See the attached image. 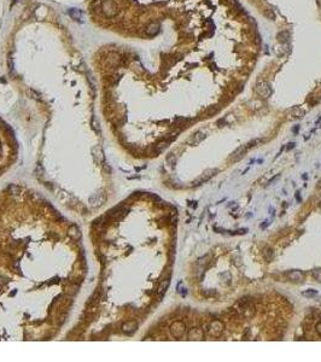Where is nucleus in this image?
Listing matches in <instances>:
<instances>
[{"label": "nucleus", "instance_id": "1", "mask_svg": "<svg viewBox=\"0 0 321 362\" xmlns=\"http://www.w3.org/2000/svg\"><path fill=\"white\" fill-rule=\"evenodd\" d=\"M121 64H122V57L117 52H110L105 58L104 65L108 70H116L117 68H119Z\"/></svg>", "mask_w": 321, "mask_h": 362}, {"label": "nucleus", "instance_id": "2", "mask_svg": "<svg viewBox=\"0 0 321 362\" xmlns=\"http://www.w3.org/2000/svg\"><path fill=\"white\" fill-rule=\"evenodd\" d=\"M101 12L108 17H115L119 15V6L112 0L101 1Z\"/></svg>", "mask_w": 321, "mask_h": 362}, {"label": "nucleus", "instance_id": "3", "mask_svg": "<svg viewBox=\"0 0 321 362\" xmlns=\"http://www.w3.org/2000/svg\"><path fill=\"white\" fill-rule=\"evenodd\" d=\"M223 330H225V325L219 320L211 321L209 326H208V333L212 335V337H220L222 335V332H223Z\"/></svg>", "mask_w": 321, "mask_h": 362}, {"label": "nucleus", "instance_id": "4", "mask_svg": "<svg viewBox=\"0 0 321 362\" xmlns=\"http://www.w3.org/2000/svg\"><path fill=\"white\" fill-rule=\"evenodd\" d=\"M256 93L262 98H269L270 94H272V87L266 81L260 82V83H257L256 86Z\"/></svg>", "mask_w": 321, "mask_h": 362}, {"label": "nucleus", "instance_id": "5", "mask_svg": "<svg viewBox=\"0 0 321 362\" xmlns=\"http://www.w3.org/2000/svg\"><path fill=\"white\" fill-rule=\"evenodd\" d=\"M219 173V170L217 169H208V170H205V172L203 173L202 175L197 179V180L193 181V185L194 186H198V185H201V183H203V182H205V181L210 180L212 176H215L216 174Z\"/></svg>", "mask_w": 321, "mask_h": 362}, {"label": "nucleus", "instance_id": "6", "mask_svg": "<svg viewBox=\"0 0 321 362\" xmlns=\"http://www.w3.org/2000/svg\"><path fill=\"white\" fill-rule=\"evenodd\" d=\"M170 331L175 338H180L185 333V324L181 321H175V322H173V325L170 326Z\"/></svg>", "mask_w": 321, "mask_h": 362}, {"label": "nucleus", "instance_id": "7", "mask_svg": "<svg viewBox=\"0 0 321 362\" xmlns=\"http://www.w3.org/2000/svg\"><path fill=\"white\" fill-rule=\"evenodd\" d=\"M249 149H250L249 145H243V146L238 147V149L232 154V156H231V161H238V159H240V158L244 156V154H246V151H248Z\"/></svg>", "mask_w": 321, "mask_h": 362}, {"label": "nucleus", "instance_id": "8", "mask_svg": "<svg viewBox=\"0 0 321 362\" xmlns=\"http://www.w3.org/2000/svg\"><path fill=\"white\" fill-rule=\"evenodd\" d=\"M159 28H161V26L158 22H151L145 29V34L147 36H156L159 33Z\"/></svg>", "mask_w": 321, "mask_h": 362}, {"label": "nucleus", "instance_id": "9", "mask_svg": "<svg viewBox=\"0 0 321 362\" xmlns=\"http://www.w3.org/2000/svg\"><path fill=\"white\" fill-rule=\"evenodd\" d=\"M188 339L190 340H203L204 339V332L201 328H192L188 332Z\"/></svg>", "mask_w": 321, "mask_h": 362}, {"label": "nucleus", "instance_id": "10", "mask_svg": "<svg viewBox=\"0 0 321 362\" xmlns=\"http://www.w3.org/2000/svg\"><path fill=\"white\" fill-rule=\"evenodd\" d=\"M205 133L204 132H202V130H199V132H197V133H194L192 136H191V139L188 140V144L190 145H197L199 144L202 140H204L205 139Z\"/></svg>", "mask_w": 321, "mask_h": 362}, {"label": "nucleus", "instance_id": "11", "mask_svg": "<svg viewBox=\"0 0 321 362\" xmlns=\"http://www.w3.org/2000/svg\"><path fill=\"white\" fill-rule=\"evenodd\" d=\"M286 275H287L289 280L294 281V282H301L303 280V273L301 271H291Z\"/></svg>", "mask_w": 321, "mask_h": 362}, {"label": "nucleus", "instance_id": "12", "mask_svg": "<svg viewBox=\"0 0 321 362\" xmlns=\"http://www.w3.org/2000/svg\"><path fill=\"white\" fill-rule=\"evenodd\" d=\"M137 328H138L137 322H134V321H129V322H126V324L123 325V332H124L126 335H132Z\"/></svg>", "mask_w": 321, "mask_h": 362}, {"label": "nucleus", "instance_id": "13", "mask_svg": "<svg viewBox=\"0 0 321 362\" xmlns=\"http://www.w3.org/2000/svg\"><path fill=\"white\" fill-rule=\"evenodd\" d=\"M276 39H278V41H279V42H281V44H286V42H289V41H290V39H291L290 32H287V30H283V32L278 33V35H276Z\"/></svg>", "mask_w": 321, "mask_h": 362}, {"label": "nucleus", "instance_id": "14", "mask_svg": "<svg viewBox=\"0 0 321 362\" xmlns=\"http://www.w3.org/2000/svg\"><path fill=\"white\" fill-rule=\"evenodd\" d=\"M169 284H170L169 278H167L165 280H163L162 282H161V285H159V287H158V298H162V297L164 296L165 291H167V289H168Z\"/></svg>", "mask_w": 321, "mask_h": 362}, {"label": "nucleus", "instance_id": "15", "mask_svg": "<svg viewBox=\"0 0 321 362\" xmlns=\"http://www.w3.org/2000/svg\"><path fill=\"white\" fill-rule=\"evenodd\" d=\"M169 145V140H162L155 146V154H161L163 150H165Z\"/></svg>", "mask_w": 321, "mask_h": 362}, {"label": "nucleus", "instance_id": "16", "mask_svg": "<svg viewBox=\"0 0 321 362\" xmlns=\"http://www.w3.org/2000/svg\"><path fill=\"white\" fill-rule=\"evenodd\" d=\"M68 15H69L70 17L73 18V19H75V21H76V19L79 21V19L81 18V15H82V12H81L80 10H77V9H70V10H68Z\"/></svg>", "mask_w": 321, "mask_h": 362}, {"label": "nucleus", "instance_id": "17", "mask_svg": "<svg viewBox=\"0 0 321 362\" xmlns=\"http://www.w3.org/2000/svg\"><path fill=\"white\" fill-rule=\"evenodd\" d=\"M263 256H265V258H266L268 262H270L273 260V257H274V252H273V250L270 247H266L263 250Z\"/></svg>", "mask_w": 321, "mask_h": 362}, {"label": "nucleus", "instance_id": "18", "mask_svg": "<svg viewBox=\"0 0 321 362\" xmlns=\"http://www.w3.org/2000/svg\"><path fill=\"white\" fill-rule=\"evenodd\" d=\"M263 15H265V17L268 18L269 21H274L275 19V13L273 10H266L265 12H263Z\"/></svg>", "mask_w": 321, "mask_h": 362}, {"label": "nucleus", "instance_id": "19", "mask_svg": "<svg viewBox=\"0 0 321 362\" xmlns=\"http://www.w3.org/2000/svg\"><path fill=\"white\" fill-rule=\"evenodd\" d=\"M304 114H305V112H304L303 110H301V109H294V111H292V115H294V117H296V118L303 117Z\"/></svg>", "mask_w": 321, "mask_h": 362}, {"label": "nucleus", "instance_id": "20", "mask_svg": "<svg viewBox=\"0 0 321 362\" xmlns=\"http://www.w3.org/2000/svg\"><path fill=\"white\" fill-rule=\"evenodd\" d=\"M312 274L316 280L319 281V282H321V269H314V271L312 272Z\"/></svg>", "mask_w": 321, "mask_h": 362}, {"label": "nucleus", "instance_id": "21", "mask_svg": "<svg viewBox=\"0 0 321 362\" xmlns=\"http://www.w3.org/2000/svg\"><path fill=\"white\" fill-rule=\"evenodd\" d=\"M69 234L73 235V237H80V232H79V229L76 228L75 226H71L70 227V229H69Z\"/></svg>", "mask_w": 321, "mask_h": 362}, {"label": "nucleus", "instance_id": "22", "mask_svg": "<svg viewBox=\"0 0 321 362\" xmlns=\"http://www.w3.org/2000/svg\"><path fill=\"white\" fill-rule=\"evenodd\" d=\"M302 295L304 296V297H314V296H316L318 295V292L316 291H314V290H309V291H305V292H302Z\"/></svg>", "mask_w": 321, "mask_h": 362}, {"label": "nucleus", "instance_id": "23", "mask_svg": "<svg viewBox=\"0 0 321 362\" xmlns=\"http://www.w3.org/2000/svg\"><path fill=\"white\" fill-rule=\"evenodd\" d=\"M167 162L169 163L170 165H174L175 163H176V157H175L174 154H169V156L167 157Z\"/></svg>", "mask_w": 321, "mask_h": 362}, {"label": "nucleus", "instance_id": "24", "mask_svg": "<svg viewBox=\"0 0 321 362\" xmlns=\"http://www.w3.org/2000/svg\"><path fill=\"white\" fill-rule=\"evenodd\" d=\"M9 191L10 192H12L11 194H16V193H18V187H16L15 185H11L9 187Z\"/></svg>", "mask_w": 321, "mask_h": 362}, {"label": "nucleus", "instance_id": "25", "mask_svg": "<svg viewBox=\"0 0 321 362\" xmlns=\"http://www.w3.org/2000/svg\"><path fill=\"white\" fill-rule=\"evenodd\" d=\"M315 331H316V333H318V335H321V322L316 324V326H315Z\"/></svg>", "mask_w": 321, "mask_h": 362}, {"label": "nucleus", "instance_id": "26", "mask_svg": "<svg viewBox=\"0 0 321 362\" xmlns=\"http://www.w3.org/2000/svg\"><path fill=\"white\" fill-rule=\"evenodd\" d=\"M6 284V279H4L2 276H0V287L2 286V285H5Z\"/></svg>", "mask_w": 321, "mask_h": 362}, {"label": "nucleus", "instance_id": "27", "mask_svg": "<svg viewBox=\"0 0 321 362\" xmlns=\"http://www.w3.org/2000/svg\"><path fill=\"white\" fill-rule=\"evenodd\" d=\"M294 143H290L289 144V146H287V150H290V149H294Z\"/></svg>", "mask_w": 321, "mask_h": 362}, {"label": "nucleus", "instance_id": "28", "mask_svg": "<svg viewBox=\"0 0 321 362\" xmlns=\"http://www.w3.org/2000/svg\"><path fill=\"white\" fill-rule=\"evenodd\" d=\"M16 1H17V0H11V6H13V4H15Z\"/></svg>", "mask_w": 321, "mask_h": 362}, {"label": "nucleus", "instance_id": "29", "mask_svg": "<svg viewBox=\"0 0 321 362\" xmlns=\"http://www.w3.org/2000/svg\"><path fill=\"white\" fill-rule=\"evenodd\" d=\"M319 187H321V179H320V181H319Z\"/></svg>", "mask_w": 321, "mask_h": 362}]
</instances>
